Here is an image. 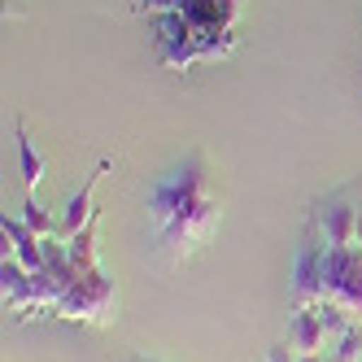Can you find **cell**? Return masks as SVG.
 I'll return each mask as SVG.
<instances>
[{"mask_svg": "<svg viewBox=\"0 0 362 362\" xmlns=\"http://www.w3.org/2000/svg\"><path fill=\"white\" fill-rule=\"evenodd\" d=\"M140 9L153 13V18H158V13H184V9H188V0H144Z\"/></svg>", "mask_w": 362, "mask_h": 362, "instance_id": "14", "label": "cell"}, {"mask_svg": "<svg viewBox=\"0 0 362 362\" xmlns=\"http://www.w3.org/2000/svg\"><path fill=\"white\" fill-rule=\"evenodd\" d=\"M96 223H88L83 231H79V236H70L66 240V253H70V262H74V271H96Z\"/></svg>", "mask_w": 362, "mask_h": 362, "instance_id": "9", "label": "cell"}, {"mask_svg": "<svg viewBox=\"0 0 362 362\" xmlns=\"http://www.w3.org/2000/svg\"><path fill=\"white\" fill-rule=\"evenodd\" d=\"M105 170H110V162H100V166H96V175H88V184L66 201V214H62V240L79 236V231L92 223V214H96V210H92V201H96V184H100V175H105Z\"/></svg>", "mask_w": 362, "mask_h": 362, "instance_id": "7", "label": "cell"}, {"mask_svg": "<svg viewBox=\"0 0 362 362\" xmlns=\"http://www.w3.org/2000/svg\"><path fill=\"white\" fill-rule=\"evenodd\" d=\"M332 362H362V323H354L345 336H336V354Z\"/></svg>", "mask_w": 362, "mask_h": 362, "instance_id": "12", "label": "cell"}, {"mask_svg": "<svg viewBox=\"0 0 362 362\" xmlns=\"http://www.w3.org/2000/svg\"><path fill=\"white\" fill-rule=\"evenodd\" d=\"M22 223H27L35 236H44V240L53 236V218H48V210H44L35 197H27V205H22Z\"/></svg>", "mask_w": 362, "mask_h": 362, "instance_id": "13", "label": "cell"}, {"mask_svg": "<svg viewBox=\"0 0 362 362\" xmlns=\"http://www.w3.org/2000/svg\"><path fill=\"white\" fill-rule=\"evenodd\" d=\"M267 362H297V349L288 345V349H284V345H275L271 354H267Z\"/></svg>", "mask_w": 362, "mask_h": 362, "instance_id": "15", "label": "cell"}, {"mask_svg": "<svg viewBox=\"0 0 362 362\" xmlns=\"http://www.w3.org/2000/svg\"><path fill=\"white\" fill-rule=\"evenodd\" d=\"M323 297L362 319V249H323Z\"/></svg>", "mask_w": 362, "mask_h": 362, "instance_id": "2", "label": "cell"}, {"mask_svg": "<svg viewBox=\"0 0 362 362\" xmlns=\"http://www.w3.org/2000/svg\"><path fill=\"white\" fill-rule=\"evenodd\" d=\"M57 315L62 319H74V323H110L114 319V284L100 275V267L96 271H83L79 279H74V288L62 297V305H57Z\"/></svg>", "mask_w": 362, "mask_h": 362, "instance_id": "3", "label": "cell"}, {"mask_svg": "<svg viewBox=\"0 0 362 362\" xmlns=\"http://www.w3.org/2000/svg\"><path fill=\"white\" fill-rule=\"evenodd\" d=\"M148 218H153V231H158L162 249L170 253V262H188L218 231V218H223L214 166L201 153H192L175 170H166L148 188Z\"/></svg>", "mask_w": 362, "mask_h": 362, "instance_id": "1", "label": "cell"}, {"mask_svg": "<svg viewBox=\"0 0 362 362\" xmlns=\"http://www.w3.org/2000/svg\"><path fill=\"white\" fill-rule=\"evenodd\" d=\"M297 362H323V354H297Z\"/></svg>", "mask_w": 362, "mask_h": 362, "instance_id": "16", "label": "cell"}, {"mask_svg": "<svg viewBox=\"0 0 362 362\" xmlns=\"http://www.w3.org/2000/svg\"><path fill=\"white\" fill-rule=\"evenodd\" d=\"M0 227H5V240H9L5 245V257H18L31 275H40L44 271V236H35L22 218H9V214H5V223H0Z\"/></svg>", "mask_w": 362, "mask_h": 362, "instance_id": "5", "label": "cell"}, {"mask_svg": "<svg viewBox=\"0 0 362 362\" xmlns=\"http://www.w3.org/2000/svg\"><path fill=\"white\" fill-rule=\"evenodd\" d=\"M327 341H332V336H327V327H323L315 305H297L288 315V345L297 354H323Z\"/></svg>", "mask_w": 362, "mask_h": 362, "instance_id": "6", "label": "cell"}, {"mask_svg": "<svg viewBox=\"0 0 362 362\" xmlns=\"http://www.w3.org/2000/svg\"><path fill=\"white\" fill-rule=\"evenodd\" d=\"M358 249H362V205H358Z\"/></svg>", "mask_w": 362, "mask_h": 362, "instance_id": "17", "label": "cell"}, {"mask_svg": "<svg viewBox=\"0 0 362 362\" xmlns=\"http://www.w3.org/2000/svg\"><path fill=\"white\" fill-rule=\"evenodd\" d=\"M136 362H148V358H136Z\"/></svg>", "mask_w": 362, "mask_h": 362, "instance_id": "18", "label": "cell"}, {"mask_svg": "<svg viewBox=\"0 0 362 362\" xmlns=\"http://www.w3.org/2000/svg\"><path fill=\"white\" fill-rule=\"evenodd\" d=\"M158 57H162V66H170V70H192V66L201 62V48H197L192 35H184V40H162V44H158Z\"/></svg>", "mask_w": 362, "mask_h": 362, "instance_id": "8", "label": "cell"}, {"mask_svg": "<svg viewBox=\"0 0 362 362\" xmlns=\"http://www.w3.org/2000/svg\"><path fill=\"white\" fill-rule=\"evenodd\" d=\"M319 319H323V327H327V336H345L349 327H354V315H349V310L341 305V301H332V297H323L319 305Z\"/></svg>", "mask_w": 362, "mask_h": 362, "instance_id": "11", "label": "cell"}, {"mask_svg": "<svg viewBox=\"0 0 362 362\" xmlns=\"http://www.w3.org/2000/svg\"><path fill=\"white\" fill-rule=\"evenodd\" d=\"M18 158H22V179H27V188L35 192V188H40V179H44V158L35 153V144H31L27 132L18 136Z\"/></svg>", "mask_w": 362, "mask_h": 362, "instance_id": "10", "label": "cell"}, {"mask_svg": "<svg viewBox=\"0 0 362 362\" xmlns=\"http://www.w3.org/2000/svg\"><path fill=\"white\" fill-rule=\"evenodd\" d=\"M354 188H341L323 201L319 210V231H323V249H349L358 240V201L349 197Z\"/></svg>", "mask_w": 362, "mask_h": 362, "instance_id": "4", "label": "cell"}]
</instances>
